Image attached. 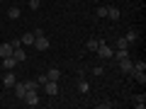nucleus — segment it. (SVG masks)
Instances as JSON below:
<instances>
[{
    "instance_id": "f3484780",
    "label": "nucleus",
    "mask_w": 146,
    "mask_h": 109,
    "mask_svg": "<svg viewBox=\"0 0 146 109\" xmlns=\"http://www.w3.org/2000/svg\"><path fill=\"white\" fill-rule=\"evenodd\" d=\"M107 17L110 20H119V10L117 7H107Z\"/></svg>"
},
{
    "instance_id": "423d86ee",
    "label": "nucleus",
    "mask_w": 146,
    "mask_h": 109,
    "mask_svg": "<svg viewBox=\"0 0 146 109\" xmlns=\"http://www.w3.org/2000/svg\"><path fill=\"white\" fill-rule=\"evenodd\" d=\"M119 68H122V73H127V75L134 73V63H131L129 58H122V61H119Z\"/></svg>"
},
{
    "instance_id": "f03ea898",
    "label": "nucleus",
    "mask_w": 146,
    "mask_h": 109,
    "mask_svg": "<svg viewBox=\"0 0 146 109\" xmlns=\"http://www.w3.org/2000/svg\"><path fill=\"white\" fill-rule=\"evenodd\" d=\"M42 87H44V92H46L49 97H54V95H58V83H56V80H46V83H44Z\"/></svg>"
},
{
    "instance_id": "20e7f679",
    "label": "nucleus",
    "mask_w": 146,
    "mask_h": 109,
    "mask_svg": "<svg viewBox=\"0 0 146 109\" xmlns=\"http://www.w3.org/2000/svg\"><path fill=\"white\" fill-rule=\"evenodd\" d=\"M49 46H51V44H49V39H46V36H36V39H34V49H39V51H46V49Z\"/></svg>"
},
{
    "instance_id": "aec40b11",
    "label": "nucleus",
    "mask_w": 146,
    "mask_h": 109,
    "mask_svg": "<svg viewBox=\"0 0 146 109\" xmlns=\"http://www.w3.org/2000/svg\"><path fill=\"white\" fill-rule=\"evenodd\" d=\"M115 107V102H110V99H105V102H98V109H110Z\"/></svg>"
},
{
    "instance_id": "4468645a",
    "label": "nucleus",
    "mask_w": 146,
    "mask_h": 109,
    "mask_svg": "<svg viewBox=\"0 0 146 109\" xmlns=\"http://www.w3.org/2000/svg\"><path fill=\"white\" fill-rule=\"evenodd\" d=\"M144 104H146V95L141 92V95H136V97H134V107L136 109H144Z\"/></svg>"
},
{
    "instance_id": "f8f14e48",
    "label": "nucleus",
    "mask_w": 146,
    "mask_h": 109,
    "mask_svg": "<svg viewBox=\"0 0 146 109\" xmlns=\"http://www.w3.org/2000/svg\"><path fill=\"white\" fill-rule=\"evenodd\" d=\"M46 80H56L58 83V80H61V70H58V68H51V70L46 73Z\"/></svg>"
},
{
    "instance_id": "ddd939ff",
    "label": "nucleus",
    "mask_w": 146,
    "mask_h": 109,
    "mask_svg": "<svg viewBox=\"0 0 146 109\" xmlns=\"http://www.w3.org/2000/svg\"><path fill=\"white\" fill-rule=\"evenodd\" d=\"M20 15H22V10L17 5H12L10 10H7V17H10V20H20Z\"/></svg>"
},
{
    "instance_id": "b1692460",
    "label": "nucleus",
    "mask_w": 146,
    "mask_h": 109,
    "mask_svg": "<svg viewBox=\"0 0 146 109\" xmlns=\"http://www.w3.org/2000/svg\"><path fill=\"white\" fill-rule=\"evenodd\" d=\"M136 70H146V63H144V61H141V63H134V73H136Z\"/></svg>"
},
{
    "instance_id": "6e6552de",
    "label": "nucleus",
    "mask_w": 146,
    "mask_h": 109,
    "mask_svg": "<svg viewBox=\"0 0 146 109\" xmlns=\"http://www.w3.org/2000/svg\"><path fill=\"white\" fill-rule=\"evenodd\" d=\"M34 32H27V34H22V39H20V44H25V46H34Z\"/></svg>"
},
{
    "instance_id": "9b49d317",
    "label": "nucleus",
    "mask_w": 146,
    "mask_h": 109,
    "mask_svg": "<svg viewBox=\"0 0 146 109\" xmlns=\"http://www.w3.org/2000/svg\"><path fill=\"white\" fill-rule=\"evenodd\" d=\"M25 87H27V92H36L42 85L36 83V80H25Z\"/></svg>"
},
{
    "instance_id": "dca6fc26",
    "label": "nucleus",
    "mask_w": 146,
    "mask_h": 109,
    "mask_svg": "<svg viewBox=\"0 0 146 109\" xmlns=\"http://www.w3.org/2000/svg\"><path fill=\"white\" fill-rule=\"evenodd\" d=\"M124 39H127V44L136 41V39H139V32H136V29H129V32H127V36H124Z\"/></svg>"
},
{
    "instance_id": "6ab92c4d",
    "label": "nucleus",
    "mask_w": 146,
    "mask_h": 109,
    "mask_svg": "<svg viewBox=\"0 0 146 109\" xmlns=\"http://www.w3.org/2000/svg\"><path fill=\"white\" fill-rule=\"evenodd\" d=\"M88 90H90V85L85 83V80H80V83H78V92H83V95H85Z\"/></svg>"
},
{
    "instance_id": "2eb2a0df",
    "label": "nucleus",
    "mask_w": 146,
    "mask_h": 109,
    "mask_svg": "<svg viewBox=\"0 0 146 109\" xmlns=\"http://www.w3.org/2000/svg\"><path fill=\"white\" fill-rule=\"evenodd\" d=\"M3 66H5L7 70H12V68L17 66V61H15V58H12V56H5V58H3Z\"/></svg>"
},
{
    "instance_id": "5701e85b",
    "label": "nucleus",
    "mask_w": 146,
    "mask_h": 109,
    "mask_svg": "<svg viewBox=\"0 0 146 109\" xmlns=\"http://www.w3.org/2000/svg\"><path fill=\"white\" fill-rule=\"evenodd\" d=\"M127 46H129V44H127V39H124V36H122L119 41H117V49H127Z\"/></svg>"
},
{
    "instance_id": "39448f33",
    "label": "nucleus",
    "mask_w": 146,
    "mask_h": 109,
    "mask_svg": "<svg viewBox=\"0 0 146 109\" xmlns=\"http://www.w3.org/2000/svg\"><path fill=\"white\" fill-rule=\"evenodd\" d=\"M12 58H15L17 63H22V61L27 58V53H25V49H22V44H17V46L12 49Z\"/></svg>"
},
{
    "instance_id": "4be33fe9",
    "label": "nucleus",
    "mask_w": 146,
    "mask_h": 109,
    "mask_svg": "<svg viewBox=\"0 0 146 109\" xmlns=\"http://www.w3.org/2000/svg\"><path fill=\"white\" fill-rule=\"evenodd\" d=\"M27 3H29L32 10H39V7H42V3H39V0H27Z\"/></svg>"
},
{
    "instance_id": "9d476101",
    "label": "nucleus",
    "mask_w": 146,
    "mask_h": 109,
    "mask_svg": "<svg viewBox=\"0 0 146 109\" xmlns=\"http://www.w3.org/2000/svg\"><path fill=\"white\" fill-rule=\"evenodd\" d=\"M12 90H15V97H25V92H27V87H25V83H15V87H12Z\"/></svg>"
},
{
    "instance_id": "f257e3e1",
    "label": "nucleus",
    "mask_w": 146,
    "mask_h": 109,
    "mask_svg": "<svg viewBox=\"0 0 146 109\" xmlns=\"http://www.w3.org/2000/svg\"><path fill=\"white\" fill-rule=\"evenodd\" d=\"M95 51L100 53V58H112V56H115V49H112V46H107V44H105V41H100Z\"/></svg>"
},
{
    "instance_id": "a878e982",
    "label": "nucleus",
    "mask_w": 146,
    "mask_h": 109,
    "mask_svg": "<svg viewBox=\"0 0 146 109\" xmlns=\"http://www.w3.org/2000/svg\"><path fill=\"white\" fill-rule=\"evenodd\" d=\"M0 3H5V0H0Z\"/></svg>"
},
{
    "instance_id": "393cba45",
    "label": "nucleus",
    "mask_w": 146,
    "mask_h": 109,
    "mask_svg": "<svg viewBox=\"0 0 146 109\" xmlns=\"http://www.w3.org/2000/svg\"><path fill=\"white\" fill-rule=\"evenodd\" d=\"M102 73H105L102 66H95V68H93V75H102Z\"/></svg>"
},
{
    "instance_id": "412c9836",
    "label": "nucleus",
    "mask_w": 146,
    "mask_h": 109,
    "mask_svg": "<svg viewBox=\"0 0 146 109\" xmlns=\"http://www.w3.org/2000/svg\"><path fill=\"white\" fill-rule=\"evenodd\" d=\"M95 15H98V17H107V7H105V5H100L98 10H95Z\"/></svg>"
},
{
    "instance_id": "1a4fd4ad",
    "label": "nucleus",
    "mask_w": 146,
    "mask_h": 109,
    "mask_svg": "<svg viewBox=\"0 0 146 109\" xmlns=\"http://www.w3.org/2000/svg\"><path fill=\"white\" fill-rule=\"evenodd\" d=\"M12 41L10 44H0V58H5V56H12Z\"/></svg>"
},
{
    "instance_id": "a211bd4d",
    "label": "nucleus",
    "mask_w": 146,
    "mask_h": 109,
    "mask_svg": "<svg viewBox=\"0 0 146 109\" xmlns=\"http://www.w3.org/2000/svg\"><path fill=\"white\" fill-rule=\"evenodd\" d=\"M98 39H88V41H85V49H88V51H95V49H98Z\"/></svg>"
},
{
    "instance_id": "0eeeda50",
    "label": "nucleus",
    "mask_w": 146,
    "mask_h": 109,
    "mask_svg": "<svg viewBox=\"0 0 146 109\" xmlns=\"http://www.w3.org/2000/svg\"><path fill=\"white\" fill-rule=\"evenodd\" d=\"M15 83H17V78H15V73H7L5 78H3V85H5V90H10V87H15Z\"/></svg>"
},
{
    "instance_id": "7ed1b4c3",
    "label": "nucleus",
    "mask_w": 146,
    "mask_h": 109,
    "mask_svg": "<svg viewBox=\"0 0 146 109\" xmlns=\"http://www.w3.org/2000/svg\"><path fill=\"white\" fill-rule=\"evenodd\" d=\"M22 99H25L27 107H36V104H39V95H36V92H25Z\"/></svg>"
}]
</instances>
